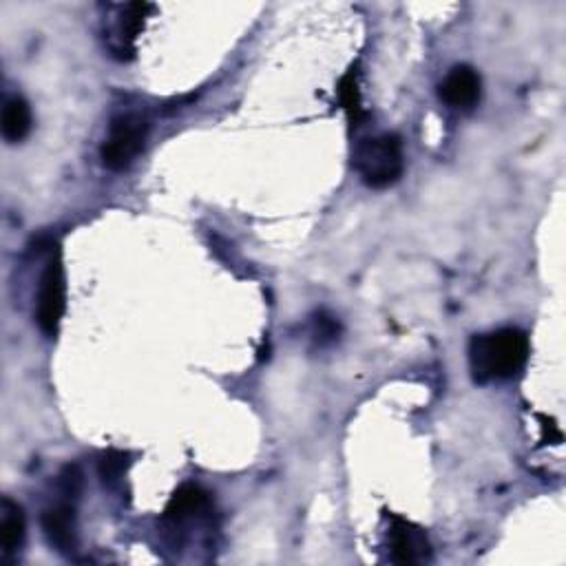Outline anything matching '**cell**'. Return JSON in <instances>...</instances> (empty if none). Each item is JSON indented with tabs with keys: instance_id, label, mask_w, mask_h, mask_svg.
Instances as JSON below:
<instances>
[{
	"instance_id": "6da1fadb",
	"label": "cell",
	"mask_w": 566,
	"mask_h": 566,
	"mask_svg": "<svg viewBox=\"0 0 566 566\" xmlns=\"http://www.w3.org/2000/svg\"><path fill=\"white\" fill-rule=\"evenodd\" d=\"M529 359V337L518 328L478 334L469 343V368L476 383L507 381Z\"/></svg>"
},
{
	"instance_id": "7a4b0ae2",
	"label": "cell",
	"mask_w": 566,
	"mask_h": 566,
	"mask_svg": "<svg viewBox=\"0 0 566 566\" xmlns=\"http://www.w3.org/2000/svg\"><path fill=\"white\" fill-rule=\"evenodd\" d=\"M354 169L370 188L396 184L405 171L403 140L396 133H381L361 140L354 149Z\"/></svg>"
},
{
	"instance_id": "3957f363",
	"label": "cell",
	"mask_w": 566,
	"mask_h": 566,
	"mask_svg": "<svg viewBox=\"0 0 566 566\" xmlns=\"http://www.w3.org/2000/svg\"><path fill=\"white\" fill-rule=\"evenodd\" d=\"M149 138V122L142 115L135 113H122L118 118L111 120V127L107 133V140L102 144V164L109 171H124L133 164Z\"/></svg>"
},
{
	"instance_id": "277c9868",
	"label": "cell",
	"mask_w": 566,
	"mask_h": 566,
	"mask_svg": "<svg viewBox=\"0 0 566 566\" xmlns=\"http://www.w3.org/2000/svg\"><path fill=\"white\" fill-rule=\"evenodd\" d=\"M65 308H67L65 268H62V259L56 253L49 257L43 277H40L38 299H36V323L47 337H56Z\"/></svg>"
},
{
	"instance_id": "5b68a950",
	"label": "cell",
	"mask_w": 566,
	"mask_h": 566,
	"mask_svg": "<svg viewBox=\"0 0 566 566\" xmlns=\"http://www.w3.org/2000/svg\"><path fill=\"white\" fill-rule=\"evenodd\" d=\"M480 89H482V80L478 76V71L469 65H456L447 73L445 80L440 82L438 93L440 100L449 104L452 109L469 111L478 104Z\"/></svg>"
},
{
	"instance_id": "8992f818",
	"label": "cell",
	"mask_w": 566,
	"mask_h": 566,
	"mask_svg": "<svg viewBox=\"0 0 566 566\" xmlns=\"http://www.w3.org/2000/svg\"><path fill=\"white\" fill-rule=\"evenodd\" d=\"M43 531L51 547L58 553H73L78 549V527L76 509L71 502H58L43 511Z\"/></svg>"
},
{
	"instance_id": "52a82bcc",
	"label": "cell",
	"mask_w": 566,
	"mask_h": 566,
	"mask_svg": "<svg viewBox=\"0 0 566 566\" xmlns=\"http://www.w3.org/2000/svg\"><path fill=\"white\" fill-rule=\"evenodd\" d=\"M390 540H392V555L396 564L425 562L429 560V553H432L425 533L421 529L412 527V524L405 520H394Z\"/></svg>"
},
{
	"instance_id": "ba28073f",
	"label": "cell",
	"mask_w": 566,
	"mask_h": 566,
	"mask_svg": "<svg viewBox=\"0 0 566 566\" xmlns=\"http://www.w3.org/2000/svg\"><path fill=\"white\" fill-rule=\"evenodd\" d=\"M31 124H34V115H31L29 102L23 96H9L3 104V115H0V131H3L5 142H23L31 131Z\"/></svg>"
},
{
	"instance_id": "9c48e42d",
	"label": "cell",
	"mask_w": 566,
	"mask_h": 566,
	"mask_svg": "<svg viewBox=\"0 0 566 566\" xmlns=\"http://www.w3.org/2000/svg\"><path fill=\"white\" fill-rule=\"evenodd\" d=\"M27 536V520L23 507L14 502L12 498H3L0 505V547L5 555L16 553L23 547Z\"/></svg>"
},
{
	"instance_id": "30bf717a",
	"label": "cell",
	"mask_w": 566,
	"mask_h": 566,
	"mask_svg": "<svg viewBox=\"0 0 566 566\" xmlns=\"http://www.w3.org/2000/svg\"><path fill=\"white\" fill-rule=\"evenodd\" d=\"M211 507V494L197 485H184L175 491L169 507H166L164 520L169 522H184L188 518H195Z\"/></svg>"
},
{
	"instance_id": "8fae6325",
	"label": "cell",
	"mask_w": 566,
	"mask_h": 566,
	"mask_svg": "<svg viewBox=\"0 0 566 566\" xmlns=\"http://www.w3.org/2000/svg\"><path fill=\"white\" fill-rule=\"evenodd\" d=\"M151 12H153V5L149 3H129L122 7L118 27H115V36H118V43H120L118 51H127V54H131L135 38L140 36V31L144 29L146 18H149Z\"/></svg>"
},
{
	"instance_id": "7c38bea8",
	"label": "cell",
	"mask_w": 566,
	"mask_h": 566,
	"mask_svg": "<svg viewBox=\"0 0 566 566\" xmlns=\"http://www.w3.org/2000/svg\"><path fill=\"white\" fill-rule=\"evenodd\" d=\"M339 100L343 104L345 113H348L352 127H361V122L365 120V115H368V111L363 109L359 82H356V69H350L343 76L341 85H339Z\"/></svg>"
},
{
	"instance_id": "4fadbf2b",
	"label": "cell",
	"mask_w": 566,
	"mask_h": 566,
	"mask_svg": "<svg viewBox=\"0 0 566 566\" xmlns=\"http://www.w3.org/2000/svg\"><path fill=\"white\" fill-rule=\"evenodd\" d=\"M127 469H129V456L124 452H118V449H109V452H104L98 463L100 478L104 482H115L124 476V471Z\"/></svg>"
},
{
	"instance_id": "5bb4252c",
	"label": "cell",
	"mask_w": 566,
	"mask_h": 566,
	"mask_svg": "<svg viewBox=\"0 0 566 566\" xmlns=\"http://www.w3.org/2000/svg\"><path fill=\"white\" fill-rule=\"evenodd\" d=\"M339 321L330 317V314H323L319 312L317 317H314V328H312V337L319 345H328L332 341H337L339 337Z\"/></svg>"
},
{
	"instance_id": "9a60e30c",
	"label": "cell",
	"mask_w": 566,
	"mask_h": 566,
	"mask_svg": "<svg viewBox=\"0 0 566 566\" xmlns=\"http://www.w3.org/2000/svg\"><path fill=\"white\" fill-rule=\"evenodd\" d=\"M60 489L67 498H78L82 491V474L76 465L65 467V471L60 474Z\"/></svg>"
}]
</instances>
